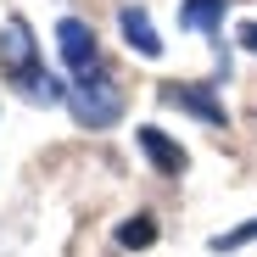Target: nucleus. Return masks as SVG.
<instances>
[{
	"label": "nucleus",
	"instance_id": "nucleus-1",
	"mask_svg": "<svg viewBox=\"0 0 257 257\" xmlns=\"http://www.w3.org/2000/svg\"><path fill=\"white\" fill-rule=\"evenodd\" d=\"M67 112L78 128H112L123 117V84L95 73V78H78L73 90H67Z\"/></svg>",
	"mask_w": 257,
	"mask_h": 257
},
{
	"label": "nucleus",
	"instance_id": "nucleus-2",
	"mask_svg": "<svg viewBox=\"0 0 257 257\" xmlns=\"http://www.w3.org/2000/svg\"><path fill=\"white\" fill-rule=\"evenodd\" d=\"M0 73H6L17 90H28V84L45 73V67H39V45H34L28 17H6V23H0Z\"/></svg>",
	"mask_w": 257,
	"mask_h": 257
},
{
	"label": "nucleus",
	"instance_id": "nucleus-3",
	"mask_svg": "<svg viewBox=\"0 0 257 257\" xmlns=\"http://www.w3.org/2000/svg\"><path fill=\"white\" fill-rule=\"evenodd\" d=\"M157 101H162V106H174V112H190V117H201L207 128H224V123H229L224 101L212 95V84H179V78H168L162 90H157Z\"/></svg>",
	"mask_w": 257,
	"mask_h": 257
},
{
	"label": "nucleus",
	"instance_id": "nucleus-4",
	"mask_svg": "<svg viewBox=\"0 0 257 257\" xmlns=\"http://www.w3.org/2000/svg\"><path fill=\"white\" fill-rule=\"evenodd\" d=\"M56 45H62V62H67L78 78L106 73V67H101V45H95V28L84 23V17H62V23H56Z\"/></svg>",
	"mask_w": 257,
	"mask_h": 257
},
{
	"label": "nucleus",
	"instance_id": "nucleus-5",
	"mask_svg": "<svg viewBox=\"0 0 257 257\" xmlns=\"http://www.w3.org/2000/svg\"><path fill=\"white\" fill-rule=\"evenodd\" d=\"M135 146L146 151V162L157 168L162 179H179V174H185V162H190V157H185V146H179V140H168L157 123H140V128H135Z\"/></svg>",
	"mask_w": 257,
	"mask_h": 257
},
{
	"label": "nucleus",
	"instance_id": "nucleus-6",
	"mask_svg": "<svg viewBox=\"0 0 257 257\" xmlns=\"http://www.w3.org/2000/svg\"><path fill=\"white\" fill-rule=\"evenodd\" d=\"M117 28H123V39H128V51H135V56H146V62L162 56V39H157L146 6H123V12H117Z\"/></svg>",
	"mask_w": 257,
	"mask_h": 257
},
{
	"label": "nucleus",
	"instance_id": "nucleus-7",
	"mask_svg": "<svg viewBox=\"0 0 257 257\" xmlns=\"http://www.w3.org/2000/svg\"><path fill=\"white\" fill-rule=\"evenodd\" d=\"M224 6L229 0H185L179 6V28L185 34H212L224 45Z\"/></svg>",
	"mask_w": 257,
	"mask_h": 257
},
{
	"label": "nucleus",
	"instance_id": "nucleus-8",
	"mask_svg": "<svg viewBox=\"0 0 257 257\" xmlns=\"http://www.w3.org/2000/svg\"><path fill=\"white\" fill-rule=\"evenodd\" d=\"M151 240H157V218H151V212H140V218L117 224V246H128V251H146Z\"/></svg>",
	"mask_w": 257,
	"mask_h": 257
},
{
	"label": "nucleus",
	"instance_id": "nucleus-9",
	"mask_svg": "<svg viewBox=\"0 0 257 257\" xmlns=\"http://www.w3.org/2000/svg\"><path fill=\"white\" fill-rule=\"evenodd\" d=\"M257 240V218H246L240 229H229V235H212L207 240V251H240V246H251Z\"/></svg>",
	"mask_w": 257,
	"mask_h": 257
},
{
	"label": "nucleus",
	"instance_id": "nucleus-10",
	"mask_svg": "<svg viewBox=\"0 0 257 257\" xmlns=\"http://www.w3.org/2000/svg\"><path fill=\"white\" fill-rule=\"evenodd\" d=\"M235 39H240L246 51H257V23H240V28H235Z\"/></svg>",
	"mask_w": 257,
	"mask_h": 257
}]
</instances>
